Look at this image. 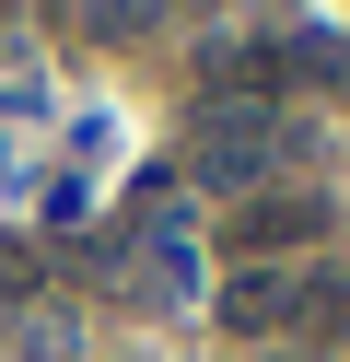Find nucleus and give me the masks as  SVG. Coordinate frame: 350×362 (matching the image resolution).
Segmentation results:
<instances>
[{"label":"nucleus","instance_id":"7ed1b4c3","mask_svg":"<svg viewBox=\"0 0 350 362\" xmlns=\"http://www.w3.org/2000/svg\"><path fill=\"white\" fill-rule=\"evenodd\" d=\"M222 327L233 339H303V269H233L222 281Z\"/></svg>","mask_w":350,"mask_h":362},{"label":"nucleus","instance_id":"f257e3e1","mask_svg":"<svg viewBox=\"0 0 350 362\" xmlns=\"http://www.w3.org/2000/svg\"><path fill=\"white\" fill-rule=\"evenodd\" d=\"M269 152H280V117L257 94H199V129H187L199 187H269Z\"/></svg>","mask_w":350,"mask_h":362},{"label":"nucleus","instance_id":"f03ea898","mask_svg":"<svg viewBox=\"0 0 350 362\" xmlns=\"http://www.w3.org/2000/svg\"><path fill=\"white\" fill-rule=\"evenodd\" d=\"M327 222H339V199H315V187H257L245 211L222 222V245H233V269H280L292 245H315Z\"/></svg>","mask_w":350,"mask_h":362},{"label":"nucleus","instance_id":"0eeeda50","mask_svg":"<svg viewBox=\"0 0 350 362\" xmlns=\"http://www.w3.org/2000/svg\"><path fill=\"white\" fill-rule=\"evenodd\" d=\"M257 362H303V351H257Z\"/></svg>","mask_w":350,"mask_h":362},{"label":"nucleus","instance_id":"20e7f679","mask_svg":"<svg viewBox=\"0 0 350 362\" xmlns=\"http://www.w3.org/2000/svg\"><path fill=\"white\" fill-rule=\"evenodd\" d=\"M59 24H70V35H93V47H129V35H152V24H163V0H59Z\"/></svg>","mask_w":350,"mask_h":362},{"label":"nucleus","instance_id":"423d86ee","mask_svg":"<svg viewBox=\"0 0 350 362\" xmlns=\"http://www.w3.org/2000/svg\"><path fill=\"white\" fill-rule=\"evenodd\" d=\"M163 12H222V0H163Z\"/></svg>","mask_w":350,"mask_h":362},{"label":"nucleus","instance_id":"39448f33","mask_svg":"<svg viewBox=\"0 0 350 362\" xmlns=\"http://www.w3.org/2000/svg\"><path fill=\"white\" fill-rule=\"evenodd\" d=\"M23 292H35V245H12V234H0V304H23Z\"/></svg>","mask_w":350,"mask_h":362}]
</instances>
